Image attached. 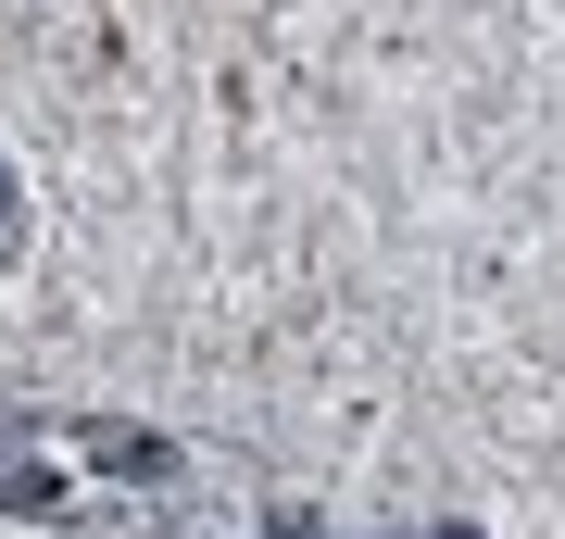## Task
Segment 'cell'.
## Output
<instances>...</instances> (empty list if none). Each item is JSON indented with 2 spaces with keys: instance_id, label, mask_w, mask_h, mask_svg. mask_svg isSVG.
Instances as JSON below:
<instances>
[{
  "instance_id": "1",
  "label": "cell",
  "mask_w": 565,
  "mask_h": 539,
  "mask_svg": "<svg viewBox=\"0 0 565 539\" xmlns=\"http://www.w3.org/2000/svg\"><path fill=\"white\" fill-rule=\"evenodd\" d=\"M390 539H490L478 515H427V527H390Z\"/></svg>"
},
{
  "instance_id": "2",
  "label": "cell",
  "mask_w": 565,
  "mask_h": 539,
  "mask_svg": "<svg viewBox=\"0 0 565 539\" xmlns=\"http://www.w3.org/2000/svg\"><path fill=\"white\" fill-rule=\"evenodd\" d=\"M13 226H25V188H13V163H0V251H13Z\"/></svg>"
}]
</instances>
